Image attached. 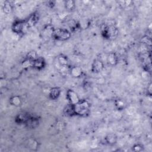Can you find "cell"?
<instances>
[{"instance_id":"cell-1","label":"cell","mask_w":152,"mask_h":152,"mask_svg":"<svg viewBox=\"0 0 152 152\" xmlns=\"http://www.w3.org/2000/svg\"><path fill=\"white\" fill-rule=\"evenodd\" d=\"M101 31L103 36L109 40L115 39L119 32L118 28L115 25L108 24H103L101 27Z\"/></svg>"},{"instance_id":"cell-2","label":"cell","mask_w":152,"mask_h":152,"mask_svg":"<svg viewBox=\"0 0 152 152\" xmlns=\"http://www.w3.org/2000/svg\"><path fill=\"white\" fill-rule=\"evenodd\" d=\"M90 105L86 100H81L78 103L74 105L75 115L81 116H87L90 112Z\"/></svg>"},{"instance_id":"cell-3","label":"cell","mask_w":152,"mask_h":152,"mask_svg":"<svg viewBox=\"0 0 152 152\" xmlns=\"http://www.w3.org/2000/svg\"><path fill=\"white\" fill-rule=\"evenodd\" d=\"M52 37L56 40L64 41L68 40L71 37V33L66 29L56 28L54 29Z\"/></svg>"},{"instance_id":"cell-4","label":"cell","mask_w":152,"mask_h":152,"mask_svg":"<svg viewBox=\"0 0 152 152\" xmlns=\"http://www.w3.org/2000/svg\"><path fill=\"white\" fill-rule=\"evenodd\" d=\"M66 98L71 104H75L78 103L81 100L78 96L77 93L72 90H68L66 92Z\"/></svg>"},{"instance_id":"cell-5","label":"cell","mask_w":152,"mask_h":152,"mask_svg":"<svg viewBox=\"0 0 152 152\" xmlns=\"http://www.w3.org/2000/svg\"><path fill=\"white\" fill-rule=\"evenodd\" d=\"M27 27L25 22L22 21H16L12 26V31L17 34H21L23 32L24 28Z\"/></svg>"},{"instance_id":"cell-6","label":"cell","mask_w":152,"mask_h":152,"mask_svg":"<svg viewBox=\"0 0 152 152\" xmlns=\"http://www.w3.org/2000/svg\"><path fill=\"white\" fill-rule=\"evenodd\" d=\"M39 20V15L36 12L31 14L25 21L27 27H30L34 26Z\"/></svg>"},{"instance_id":"cell-7","label":"cell","mask_w":152,"mask_h":152,"mask_svg":"<svg viewBox=\"0 0 152 152\" xmlns=\"http://www.w3.org/2000/svg\"><path fill=\"white\" fill-rule=\"evenodd\" d=\"M103 67L104 65L103 62L99 59H96L91 65V71L94 73L100 72L103 70Z\"/></svg>"},{"instance_id":"cell-8","label":"cell","mask_w":152,"mask_h":152,"mask_svg":"<svg viewBox=\"0 0 152 152\" xmlns=\"http://www.w3.org/2000/svg\"><path fill=\"white\" fill-rule=\"evenodd\" d=\"M24 124L28 128H35L39 126V119L34 116H30Z\"/></svg>"},{"instance_id":"cell-9","label":"cell","mask_w":152,"mask_h":152,"mask_svg":"<svg viewBox=\"0 0 152 152\" xmlns=\"http://www.w3.org/2000/svg\"><path fill=\"white\" fill-rule=\"evenodd\" d=\"M45 66V61L42 57H37L33 62L32 66L37 69H42Z\"/></svg>"},{"instance_id":"cell-10","label":"cell","mask_w":152,"mask_h":152,"mask_svg":"<svg viewBox=\"0 0 152 152\" xmlns=\"http://www.w3.org/2000/svg\"><path fill=\"white\" fill-rule=\"evenodd\" d=\"M70 74L72 77L75 78H78L81 77L83 74V71L82 69L77 66H74L71 68L69 70Z\"/></svg>"},{"instance_id":"cell-11","label":"cell","mask_w":152,"mask_h":152,"mask_svg":"<svg viewBox=\"0 0 152 152\" xmlns=\"http://www.w3.org/2000/svg\"><path fill=\"white\" fill-rule=\"evenodd\" d=\"M30 116L27 113H21L16 116L15 121L17 124H25V122L27 121V120L28 119Z\"/></svg>"},{"instance_id":"cell-12","label":"cell","mask_w":152,"mask_h":152,"mask_svg":"<svg viewBox=\"0 0 152 152\" xmlns=\"http://www.w3.org/2000/svg\"><path fill=\"white\" fill-rule=\"evenodd\" d=\"M107 61L112 66L116 65L118 63V56L114 52H110L107 56Z\"/></svg>"},{"instance_id":"cell-13","label":"cell","mask_w":152,"mask_h":152,"mask_svg":"<svg viewBox=\"0 0 152 152\" xmlns=\"http://www.w3.org/2000/svg\"><path fill=\"white\" fill-rule=\"evenodd\" d=\"M61 93V90L58 87H53L52 88L50 89L49 93V98L52 100H56L57 99Z\"/></svg>"},{"instance_id":"cell-14","label":"cell","mask_w":152,"mask_h":152,"mask_svg":"<svg viewBox=\"0 0 152 152\" xmlns=\"http://www.w3.org/2000/svg\"><path fill=\"white\" fill-rule=\"evenodd\" d=\"M104 140L107 144L109 145H114L117 141V137L115 134L110 133L105 137Z\"/></svg>"},{"instance_id":"cell-15","label":"cell","mask_w":152,"mask_h":152,"mask_svg":"<svg viewBox=\"0 0 152 152\" xmlns=\"http://www.w3.org/2000/svg\"><path fill=\"white\" fill-rule=\"evenodd\" d=\"M64 113L68 116H71L75 115L74 110V105L70 103L66 105L64 109Z\"/></svg>"},{"instance_id":"cell-16","label":"cell","mask_w":152,"mask_h":152,"mask_svg":"<svg viewBox=\"0 0 152 152\" xmlns=\"http://www.w3.org/2000/svg\"><path fill=\"white\" fill-rule=\"evenodd\" d=\"M21 99L20 98V97L18 96H12L10 99V103L11 105L18 107L19 106L21 105Z\"/></svg>"},{"instance_id":"cell-17","label":"cell","mask_w":152,"mask_h":152,"mask_svg":"<svg viewBox=\"0 0 152 152\" xmlns=\"http://www.w3.org/2000/svg\"><path fill=\"white\" fill-rule=\"evenodd\" d=\"M115 105L118 110H121L126 107V103L123 99H118L115 101Z\"/></svg>"},{"instance_id":"cell-18","label":"cell","mask_w":152,"mask_h":152,"mask_svg":"<svg viewBox=\"0 0 152 152\" xmlns=\"http://www.w3.org/2000/svg\"><path fill=\"white\" fill-rule=\"evenodd\" d=\"M2 10L6 14H9L12 11L11 4L8 1H5L2 6Z\"/></svg>"},{"instance_id":"cell-19","label":"cell","mask_w":152,"mask_h":152,"mask_svg":"<svg viewBox=\"0 0 152 152\" xmlns=\"http://www.w3.org/2000/svg\"><path fill=\"white\" fill-rule=\"evenodd\" d=\"M58 61L62 66H66L68 64V61L67 59V58L65 56H59L58 58Z\"/></svg>"},{"instance_id":"cell-20","label":"cell","mask_w":152,"mask_h":152,"mask_svg":"<svg viewBox=\"0 0 152 152\" xmlns=\"http://www.w3.org/2000/svg\"><path fill=\"white\" fill-rule=\"evenodd\" d=\"M65 7L68 10L72 11L75 8V2L72 0L66 1H65Z\"/></svg>"},{"instance_id":"cell-21","label":"cell","mask_w":152,"mask_h":152,"mask_svg":"<svg viewBox=\"0 0 152 152\" xmlns=\"http://www.w3.org/2000/svg\"><path fill=\"white\" fill-rule=\"evenodd\" d=\"M37 55H36V52L32 50V51H30L29 52L27 55V56H26V58L27 59H28L30 60H31V61H34V59H36L37 57H36Z\"/></svg>"},{"instance_id":"cell-22","label":"cell","mask_w":152,"mask_h":152,"mask_svg":"<svg viewBox=\"0 0 152 152\" xmlns=\"http://www.w3.org/2000/svg\"><path fill=\"white\" fill-rule=\"evenodd\" d=\"M37 145V142L33 139H30L28 140V146L29 148H31L33 150L34 148H36Z\"/></svg>"},{"instance_id":"cell-23","label":"cell","mask_w":152,"mask_h":152,"mask_svg":"<svg viewBox=\"0 0 152 152\" xmlns=\"http://www.w3.org/2000/svg\"><path fill=\"white\" fill-rule=\"evenodd\" d=\"M132 150L135 151H140L142 150V146L140 144H136V145H134Z\"/></svg>"},{"instance_id":"cell-24","label":"cell","mask_w":152,"mask_h":152,"mask_svg":"<svg viewBox=\"0 0 152 152\" xmlns=\"http://www.w3.org/2000/svg\"><path fill=\"white\" fill-rule=\"evenodd\" d=\"M147 93L150 94V95H151V84H150V85H149V86L147 87Z\"/></svg>"}]
</instances>
